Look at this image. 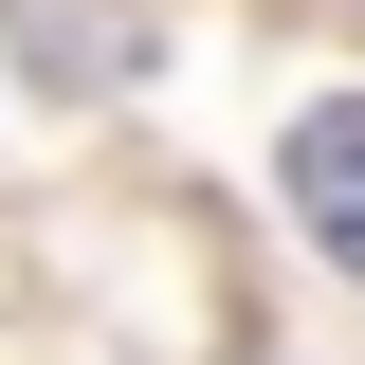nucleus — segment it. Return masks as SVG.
Segmentation results:
<instances>
[{"label":"nucleus","mask_w":365,"mask_h":365,"mask_svg":"<svg viewBox=\"0 0 365 365\" xmlns=\"http://www.w3.org/2000/svg\"><path fill=\"white\" fill-rule=\"evenodd\" d=\"M292 220L329 237V274H365V91L292 110Z\"/></svg>","instance_id":"obj_1"},{"label":"nucleus","mask_w":365,"mask_h":365,"mask_svg":"<svg viewBox=\"0 0 365 365\" xmlns=\"http://www.w3.org/2000/svg\"><path fill=\"white\" fill-rule=\"evenodd\" d=\"M19 19V55H55V73H128L146 55V19H73V0H0Z\"/></svg>","instance_id":"obj_2"}]
</instances>
